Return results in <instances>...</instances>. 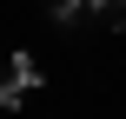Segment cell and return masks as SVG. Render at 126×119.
<instances>
[{"label": "cell", "mask_w": 126, "mask_h": 119, "mask_svg": "<svg viewBox=\"0 0 126 119\" xmlns=\"http://www.w3.org/2000/svg\"><path fill=\"white\" fill-rule=\"evenodd\" d=\"M93 20H100L106 33H126V0H100V7H93Z\"/></svg>", "instance_id": "cell-2"}, {"label": "cell", "mask_w": 126, "mask_h": 119, "mask_svg": "<svg viewBox=\"0 0 126 119\" xmlns=\"http://www.w3.org/2000/svg\"><path fill=\"white\" fill-rule=\"evenodd\" d=\"M33 86H40V66H33V53H13V60L0 66V106H20Z\"/></svg>", "instance_id": "cell-1"}, {"label": "cell", "mask_w": 126, "mask_h": 119, "mask_svg": "<svg viewBox=\"0 0 126 119\" xmlns=\"http://www.w3.org/2000/svg\"><path fill=\"white\" fill-rule=\"evenodd\" d=\"M93 13V0H53V20L60 26H73V20H86Z\"/></svg>", "instance_id": "cell-3"}]
</instances>
